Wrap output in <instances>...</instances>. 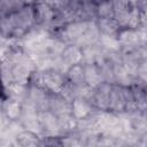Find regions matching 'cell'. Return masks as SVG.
Here are the masks:
<instances>
[{
  "label": "cell",
  "instance_id": "6da1fadb",
  "mask_svg": "<svg viewBox=\"0 0 147 147\" xmlns=\"http://www.w3.org/2000/svg\"><path fill=\"white\" fill-rule=\"evenodd\" d=\"M111 85L109 83L102 82L96 87H94V96H93V106L98 110H108L109 107V95Z\"/></svg>",
  "mask_w": 147,
  "mask_h": 147
},
{
  "label": "cell",
  "instance_id": "7a4b0ae2",
  "mask_svg": "<svg viewBox=\"0 0 147 147\" xmlns=\"http://www.w3.org/2000/svg\"><path fill=\"white\" fill-rule=\"evenodd\" d=\"M48 110L53 113L55 116L71 114V102L65 98H63L60 93H51Z\"/></svg>",
  "mask_w": 147,
  "mask_h": 147
},
{
  "label": "cell",
  "instance_id": "30bf717a",
  "mask_svg": "<svg viewBox=\"0 0 147 147\" xmlns=\"http://www.w3.org/2000/svg\"><path fill=\"white\" fill-rule=\"evenodd\" d=\"M96 18H114L111 0H103L96 3Z\"/></svg>",
  "mask_w": 147,
  "mask_h": 147
},
{
  "label": "cell",
  "instance_id": "5b68a950",
  "mask_svg": "<svg viewBox=\"0 0 147 147\" xmlns=\"http://www.w3.org/2000/svg\"><path fill=\"white\" fill-rule=\"evenodd\" d=\"M95 108L85 99L78 96L71 101V114L76 119H80L91 114Z\"/></svg>",
  "mask_w": 147,
  "mask_h": 147
},
{
  "label": "cell",
  "instance_id": "8fae6325",
  "mask_svg": "<svg viewBox=\"0 0 147 147\" xmlns=\"http://www.w3.org/2000/svg\"><path fill=\"white\" fill-rule=\"evenodd\" d=\"M45 2L54 10H62L70 6L71 0H45Z\"/></svg>",
  "mask_w": 147,
  "mask_h": 147
},
{
  "label": "cell",
  "instance_id": "9c48e42d",
  "mask_svg": "<svg viewBox=\"0 0 147 147\" xmlns=\"http://www.w3.org/2000/svg\"><path fill=\"white\" fill-rule=\"evenodd\" d=\"M15 145L16 146H38L40 145V137L31 131L28 130H22L21 132H18L16 134V137L14 138Z\"/></svg>",
  "mask_w": 147,
  "mask_h": 147
},
{
  "label": "cell",
  "instance_id": "4fadbf2b",
  "mask_svg": "<svg viewBox=\"0 0 147 147\" xmlns=\"http://www.w3.org/2000/svg\"><path fill=\"white\" fill-rule=\"evenodd\" d=\"M132 7H138L139 9H145V0H129Z\"/></svg>",
  "mask_w": 147,
  "mask_h": 147
},
{
  "label": "cell",
  "instance_id": "8992f818",
  "mask_svg": "<svg viewBox=\"0 0 147 147\" xmlns=\"http://www.w3.org/2000/svg\"><path fill=\"white\" fill-rule=\"evenodd\" d=\"M84 65V77H85V84L91 87H96L100 83L103 82L101 71L98 64H83Z\"/></svg>",
  "mask_w": 147,
  "mask_h": 147
},
{
  "label": "cell",
  "instance_id": "52a82bcc",
  "mask_svg": "<svg viewBox=\"0 0 147 147\" xmlns=\"http://www.w3.org/2000/svg\"><path fill=\"white\" fill-rule=\"evenodd\" d=\"M95 23L98 25L100 33L106 36L117 37L119 30L122 29V26L117 23L115 18H96Z\"/></svg>",
  "mask_w": 147,
  "mask_h": 147
},
{
  "label": "cell",
  "instance_id": "3957f363",
  "mask_svg": "<svg viewBox=\"0 0 147 147\" xmlns=\"http://www.w3.org/2000/svg\"><path fill=\"white\" fill-rule=\"evenodd\" d=\"M65 79L70 84L77 87H82L85 84V77H84V65L83 63H76L70 65L65 71Z\"/></svg>",
  "mask_w": 147,
  "mask_h": 147
},
{
  "label": "cell",
  "instance_id": "7c38bea8",
  "mask_svg": "<svg viewBox=\"0 0 147 147\" xmlns=\"http://www.w3.org/2000/svg\"><path fill=\"white\" fill-rule=\"evenodd\" d=\"M10 121H13V119H9V118L5 115V113L2 111V109H1V107H0V137L3 136V133H5L6 129H7V126H8L9 123H10Z\"/></svg>",
  "mask_w": 147,
  "mask_h": 147
},
{
  "label": "cell",
  "instance_id": "277c9868",
  "mask_svg": "<svg viewBox=\"0 0 147 147\" xmlns=\"http://www.w3.org/2000/svg\"><path fill=\"white\" fill-rule=\"evenodd\" d=\"M0 107L5 113V115L13 121L18 119L22 114V102L9 96H6L2 100V103L0 105Z\"/></svg>",
  "mask_w": 147,
  "mask_h": 147
},
{
  "label": "cell",
  "instance_id": "ba28073f",
  "mask_svg": "<svg viewBox=\"0 0 147 147\" xmlns=\"http://www.w3.org/2000/svg\"><path fill=\"white\" fill-rule=\"evenodd\" d=\"M61 57L68 67L76 63H82V48L76 45H65L61 53Z\"/></svg>",
  "mask_w": 147,
  "mask_h": 147
}]
</instances>
